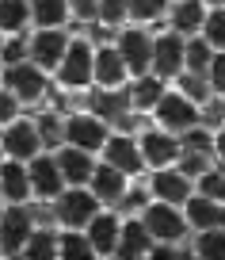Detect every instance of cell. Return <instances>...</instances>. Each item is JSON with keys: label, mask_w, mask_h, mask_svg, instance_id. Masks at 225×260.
I'll list each match as a JSON object with an SVG mask.
<instances>
[{"label": "cell", "mask_w": 225, "mask_h": 260, "mask_svg": "<svg viewBox=\"0 0 225 260\" xmlns=\"http://www.w3.org/2000/svg\"><path fill=\"white\" fill-rule=\"evenodd\" d=\"M69 8L77 19H84V23H96L99 19V0H69Z\"/></svg>", "instance_id": "b9f144b4"}, {"label": "cell", "mask_w": 225, "mask_h": 260, "mask_svg": "<svg viewBox=\"0 0 225 260\" xmlns=\"http://www.w3.org/2000/svg\"><path fill=\"white\" fill-rule=\"evenodd\" d=\"M214 153L221 157V165H225V126H221V130L214 134Z\"/></svg>", "instance_id": "7bdbcfd3"}, {"label": "cell", "mask_w": 225, "mask_h": 260, "mask_svg": "<svg viewBox=\"0 0 225 260\" xmlns=\"http://www.w3.org/2000/svg\"><path fill=\"white\" fill-rule=\"evenodd\" d=\"M199 191L210 195V199H221V203H225V165H217V169L210 165V169L202 172V176H199Z\"/></svg>", "instance_id": "e575fe53"}, {"label": "cell", "mask_w": 225, "mask_h": 260, "mask_svg": "<svg viewBox=\"0 0 225 260\" xmlns=\"http://www.w3.org/2000/svg\"><path fill=\"white\" fill-rule=\"evenodd\" d=\"M149 191H153V199H164V203H176V207H183L187 199L195 195V180L187 176L183 169H157L153 172V180H149Z\"/></svg>", "instance_id": "7c38bea8"}, {"label": "cell", "mask_w": 225, "mask_h": 260, "mask_svg": "<svg viewBox=\"0 0 225 260\" xmlns=\"http://www.w3.org/2000/svg\"><path fill=\"white\" fill-rule=\"evenodd\" d=\"M153 115H157V122H161L164 130H172V134H183L187 126H195V122L202 119V107L195 104V100H187L179 88H176V92L164 88V96L157 100Z\"/></svg>", "instance_id": "277c9868"}, {"label": "cell", "mask_w": 225, "mask_h": 260, "mask_svg": "<svg viewBox=\"0 0 225 260\" xmlns=\"http://www.w3.org/2000/svg\"><path fill=\"white\" fill-rule=\"evenodd\" d=\"M115 252H119V256H149V252H153V234L145 230L141 218H122Z\"/></svg>", "instance_id": "603a6c76"}, {"label": "cell", "mask_w": 225, "mask_h": 260, "mask_svg": "<svg viewBox=\"0 0 225 260\" xmlns=\"http://www.w3.org/2000/svg\"><path fill=\"white\" fill-rule=\"evenodd\" d=\"M88 187H92V195H96V199H99L103 207H119V203H122V195L130 191L126 172H122V169H115V165H107V161L92 169Z\"/></svg>", "instance_id": "ac0fdd59"}, {"label": "cell", "mask_w": 225, "mask_h": 260, "mask_svg": "<svg viewBox=\"0 0 225 260\" xmlns=\"http://www.w3.org/2000/svg\"><path fill=\"white\" fill-rule=\"evenodd\" d=\"M183 46H187V39L176 35L172 27L164 35H157L153 39V65H149V69H153L157 77H164V81H168V77H179L183 73Z\"/></svg>", "instance_id": "8fae6325"}, {"label": "cell", "mask_w": 225, "mask_h": 260, "mask_svg": "<svg viewBox=\"0 0 225 260\" xmlns=\"http://www.w3.org/2000/svg\"><path fill=\"white\" fill-rule=\"evenodd\" d=\"M161 96H164V77H157L153 69L134 77V84H130V107L134 111H153Z\"/></svg>", "instance_id": "cb8c5ba5"}, {"label": "cell", "mask_w": 225, "mask_h": 260, "mask_svg": "<svg viewBox=\"0 0 225 260\" xmlns=\"http://www.w3.org/2000/svg\"><path fill=\"white\" fill-rule=\"evenodd\" d=\"M210 57H214V46H210L202 35H191L183 46V69H191V73H206Z\"/></svg>", "instance_id": "f1b7e54d"}, {"label": "cell", "mask_w": 225, "mask_h": 260, "mask_svg": "<svg viewBox=\"0 0 225 260\" xmlns=\"http://www.w3.org/2000/svg\"><path fill=\"white\" fill-rule=\"evenodd\" d=\"M57 256H92V241L81 230H65L57 237Z\"/></svg>", "instance_id": "1f68e13d"}, {"label": "cell", "mask_w": 225, "mask_h": 260, "mask_svg": "<svg viewBox=\"0 0 225 260\" xmlns=\"http://www.w3.org/2000/svg\"><path fill=\"white\" fill-rule=\"evenodd\" d=\"M99 207H103V203H99L96 195H92V187H88V184H84V187H65V191L54 199L57 222H61V226H69V230H84Z\"/></svg>", "instance_id": "7a4b0ae2"}, {"label": "cell", "mask_w": 225, "mask_h": 260, "mask_svg": "<svg viewBox=\"0 0 225 260\" xmlns=\"http://www.w3.org/2000/svg\"><path fill=\"white\" fill-rule=\"evenodd\" d=\"M115 46H119L122 61H126V69H130V77L149 73V65H153V35L145 31L141 23H137V27H126V31L115 39Z\"/></svg>", "instance_id": "8992f818"}, {"label": "cell", "mask_w": 225, "mask_h": 260, "mask_svg": "<svg viewBox=\"0 0 225 260\" xmlns=\"http://www.w3.org/2000/svg\"><path fill=\"white\" fill-rule=\"evenodd\" d=\"M168 27L176 35H183V39H191V35L202 31V19H206V4L202 0H172L168 4Z\"/></svg>", "instance_id": "44dd1931"}, {"label": "cell", "mask_w": 225, "mask_h": 260, "mask_svg": "<svg viewBox=\"0 0 225 260\" xmlns=\"http://www.w3.org/2000/svg\"><path fill=\"white\" fill-rule=\"evenodd\" d=\"M103 161L115 165V169H122L126 176H134V172H141L145 157H141V146H137V138H130V134H107L103 142Z\"/></svg>", "instance_id": "e0dca14e"}, {"label": "cell", "mask_w": 225, "mask_h": 260, "mask_svg": "<svg viewBox=\"0 0 225 260\" xmlns=\"http://www.w3.org/2000/svg\"><path fill=\"white\" fill-rule=\"evenodd\" d=\"M107 119H99V115H69L65 119V142L69 146H81L88 149V153H99L107 142Z\"/></svg>", "instance_id": "9c48e42d"}, {"label": "cell", "mask_w": 225, "mask_h": 260, "mask_svg": "<svg viewBox=\"0 0 225 260\" xmlns=\"http://www.w3.org/2000/svg\"><path fill=\"white\" fill-rule=\"evenodd\" d=\"M19 96L16 92H8V88H0V126H8L12 119H19Z\"/></svg>", "instance_id": "60d3db41"}, {"label": "cell", "mask_w": 225, "mask_h": 260, "mask_svg": "<svg viewBox=\"0 0 225 260\" xmlns=\"http://www.w3.org/2000/svg\"><path fill=\"white\" fill-rule=\"evenodd\" d=\"M0 214H4V211H0Z\"/></svg>", "instance_id": "f6af8a7d"}, {"label": "cell", "mask_w": 225, "mask_h": 260, "mask_svg": "<svg viewBox=\"0 0 225 260\" xmlns=\"http://www.w3.org/2000/svg\"><path fill=\"white\" fill-rule=\"evenodd\" d=\"M72 16L69 0H31V23L39 27H65Z\"/></svg>", "instance_id": "d4e9b609"}, {"label": "cell", "mask_w": 225, "mask_h": 260, "mask_svg": "<svg viewBox=\"0 0 225 260\" xmlns=\"http://www.w3.org/2000/svg\"><path fill=\"white\" fill-rule=\"evenodd\" d=\"M168 4L172 0H126V19L134 23H157V19L168 16Z\"/></svg>", "instance_id": "83f0119b"}, {"label": "cell", "mask_w": 225, "mask_h": 260, "mask_svg": "<svg viewBox=\"0 0 225 260\" xmlns=\"http://www.w3.org/2000/svg\"><path fill=\"white\" fill-rule=\"evenodd\" d=\"M206 77H210V88L214 92H225V50H214V57L206 65Z\"/></svg>", "instance_id": "ab89813d"}, {"label": "cell", "mask_w": 225, "mask_h": 260, "mask_svg": "<svg viewBox=\"0 0 225 260\" xmlns=\"http://www.w3.org/2000/svg\"><path fill=\"white\" fill-rule=\"evenodd\" d=\"M119 230H122V218L115 211H96L92 222L84 226V234H88V241H92V252L111 256L115 245H119Z\"/></svg>", "instance_id": "d6986e66"}, {"label": "cell", "mask_w": 225, "mask_h": 260, "mask_svg": "<svg viewBox=\"0 0 225 260\" xmlns=\"http://www.w3.org/2000/svg\"><path fill=\"white\" fill-rule=\"evenodd\" d=\"M31 23V0H0V35H19Z\"/></svg>", "instance_id": "484cf974"}, {"label": "cell", "mask_w": 225, "mask_h": 260, "mask_svg": "<svg viewBox=\"0 0 225 260\" xmlns=\"http://www.w3.org/2000/svg\"><path fill=\"white\" fill-rule=\"evenodd\" d=\"M137 146H141V157L149 169H164V165H176L179 157V134H172V130H145L141 138H137Z\"/></svg>", "instance_id": "5bb4252c"}, {"label": "cell", "mask_w": 225, "mask_h": 260, "mask_svg": "<svg viewBox=\"0 0 225 260\" xmlns=\"http://www.w3.org/2000/svg\"><path fill=\"white\" fill-rule=\"evenodd\" d=\"M92 61H96V50H92L88 39H72L69 50H65L61 65H57L54 73L65 88H88L92 84Z\"/></svg>", "instance_id": "5b68a950"}, {"label": "cell", "mask_w": 225, "mask_h": 260, "mask_svg": "<svg viewBox=\"0 0 225 260\" xmlns=\"http://www.w3.org/2000/svg\"><path fill=\"white\" fill-rule=\"evenodd\" d=\"M31 172L23 169V161L8 157V161L0 165V199H8V203H27L31 199Z\"/></svg>", "instance_id": "7402d4cb"}, {"label": "cell", "mask_w": 225, "mask_h": 260, "mask_svg": "<svg viewBox=\"0 0 225 260\" xmlns=\"http://www.w3.org/2000/svg\"><path fill=\"white\" fill-rule=\"evenodd\" d=\"M202 39L214 50H225V8H206V19H202Z\"/></svg>", "instance_id": "4dcf8cb0"}, {"label": "cell", "mask_w": 225, "mask_h": 260, "mask_svg": "<svg viewBox=\"0 0 225 260\" xmlns=\"http://www.w3.org/2000/svg\"><path fill=\"white\" fill-rule=\"evenodd\" d=\"M179 149H206V153H214V134L195 122V126H187L183 134H179Z\"/></svg>", "instance_id": "8d00e7d4"}, {"label": "cell", "mask_w": 225, "mask_h": 260, "mask_svg": "<svg viewBox=\"0 0 225 260\" xmlns=\"http://www.w3.org/2000/svg\"><path fill=\"white\" fill-rule=\"evenodd\" d=\"M195 252H199V256H221L225 260V226L195 230Z\"/></svg>", "instance_id": "f546056e"}, {"label": "cell", "mask_w": 225, "mask_h": 260, "mask_svg": "<svg viewBox=\"0 0 225 260\" xmlns=\"http://www.w3.org/2000/svg\"><path fill=\"white\" fill-rule=\"evenodd\" d=\"M34 126H39V134H42V146H54V149H57V146L65 142V122L54 119V115H42Z\"/></svg>", "instance_id": "74e56055"}, {"label": "cell", "mask_w": 225, "mask_h": 260, "mask_svg": "<svg viewBox=\"0 0 225 260\" xmlns=\"http://www.w3.org/2000/svg\"><path fill=\"white\" fill-rule=\"evenodd\" d=\"M126 81H130V69L122 61L119 46H99L96 61H92V84H99V88H126Z\"/></svg>", "instance_id": "9a60e30c"}, {"label": "cell", "mask_w": 225, "mask_h": 260, "mask_svg": "<svg viewBox=\"0 0 225 260\" xmlns=\"http://www.w3.org/2000/svg\"><path fill=\"white\" fill-rule=\"evenodd\" d=\"M141 222H145V230L153 234V241H172V245H179L183 234L191 230L187 218H183V211H179L176 203H164V199H157V203L145 207Z\"/></svg>", "instance_id": "3957f363"}, {"label": "cell", "mask_w": 225, "mask_h": 260, "mask_svg": "<svg viewBox=\"0 0 225 260\" xmlns=\"http://www.w3.org/2000/svg\"><path fill=\"white\" fill-rule=\"evenodd\" d=\"M31 230H34V218L27 211V203H8V211L0 214V252H23Z\"/></svg>", "instance_id": "30bf717a"}, {"label": "cell", "mask_w": 225, "mask_h": 260, "mask_svg": "<svg viewBox=\"0 0 225 260\" xmlns=\"http://www.w3.org/2000/svg\"><path fill=\"white\" fill-rule=\"evenodd\" d=\"M0 149L8 157H16V161H31L34 153H42V134H39V126L34 122H27V119H12L8 126H4V134H0Z\"/></svg>", "instance_id": "ba28073f"}, {"label": "cell", "mask_w": 225, "mask_h": 260, "mask_svg": "<svg viewBox=\"0 0 225 260\" xmlns=\"http://www.w3.org/2000/svg\"><path fill=\"white\" fill-rule=\"evenodd\" d=\"M122 19H126V0H99V19L96 23L115 27V23H122Z\"/></svg>", "instance_id": "f35d334b"}, {"label": "cell", "mask_w": 225, "mask_h": 260, "mask_svg": "<svg viewBox=\"0 0 225 260\" xmlns=\"http://www.w3.org/2000/svg\"><path fill=\"white\" fill-rule=\"evenodd\" d=\"M0 81H4L8 92L19 96V104H34V100H42L46 88H50L46 69H39L31 57H27V61H16V65H4V69H0Z\"/></svg>", "instance_id": "6da1fadb"}, {"label": "cell", "mask_w": 225, "mask_h": 260, "mask_svg": "<svg viewBox=\"0 0 225 260\" xmlns=\"http://www.w3.org/2000/svg\"><path fill=\"white\" fill-rule=\"evenodd\" d=\"M176 84H179V92H183L187 100H195L199 107H206L210 96H214V88H210V77H206V73H191V69H183V73L176 77Z\"/></svg>", "instance_id": "4316f807"}, {"label": "cell", "mask_w": 225, "mask_h": 260, "mask_svg": "<svg viewBox=\"0 0 225 260\" xmlns=\"http://www.w3.org/2000/svg\"><path fill=\"white\" fill-rule=\"evenodd\" d=\"M176 169H183L191 180H199L202 172L210 169V153H206V149H179V157H176Z\"/></svg>", "instance_id": "836d02e7"}, {"label": "cell", "mask_w": 225, "mask_h": 260, "mask_svg": "<svg viewBox=\"0 0 225 260\" xmlns=\"http://www.w3.org/2000/svg\"><path fill=\"white\" fill-rule=\"evenodd\" d=\"M0 46H4V35H0Z\"/></svg>", "instance_id": "ee69618b"}, {"label": "cell", "mask_w": 225, "mask_h": 260, "mask_svg": "<svg viewBox=\"0 0 225 260\" xmlns=\"http://www.w3.org/2000/svg\"><path fill=\"white\" fill-rule=\"evenodd\" d=\"M54 252H57L54 230H39L34 226L31 237H27V245H23V256H54Z\"/></svg>", "instance_id": "d6a6232c"}, {"label": "cell", "mask_w": 225, "mask_h": 260, "mask_svg": "<svg viewBox=\"0 0 225 260\" xmlns=\"http://www.w3.org/2000/svg\"><path fill=\"white\" fill-rule=\"evenodd\" d=\"M31 61L39 65V69H46V73H54L57 65H61V57H65V50H69V35H65V27H39V31L31 35Z\"/></svg>", "instance_id": "52a82bcc"}, {"label": "cell", "mask_w": 225, "mask_h": 260, "mask_svg": "<svg viewBox=\"0 0 225 260\" xmlns=\"http://www.w3.org/2000/svg\"><path fill=\"white\" fill-rule=\"evenodd\" d=\"M27 172H31V191L42 195V199H57L65 191V176L57 169V157L54 153H34L27 161Z\"/></svg>", "instance_id": "4fadbf2b"}, {"label": "cell", "mask_w": 225, "mask_h": 260, "mask_svg": "<svg viewBox=\"0 0 225 260\" xmlns=\"http://www.w3.org/2000/svg\"><path fill=\"white\" fill-rule=\"evenodd\" d=\"M27 54H31V42L23 39V31H19V35H8V39H4V46H0V65L27 61Z\"/></svg>", "instance_id": "d590c367"}, {"label": "cell", "mask_w": 225, "mask_h": 260, "mask_svg": "<svg viewBox=\"0 0 225 260\" xmlns=\"http://www.w3.org/2000/svg\"><path fill=\"white\" fill-rule=\"evenodd\" d=\"M183 218L191 230H217V226H225V203L199 191L183 203Z\"/></svg>", "instance_id": "ffe728a7"}, {"label": "cell", "mask_w": 225, "mask_h": 260, "mask_svg": "<svg viewBox=\"0 0 225 260\" xmlns=\"http://www.w3.org/2000/svg\"><path fill=\"white\" fill-rule=\"evenodd\" d=\"M54 157H57V169H61V176H65V187H84V184L92 180V169H96V161H92L88 149L61 142Z\"/></svg>", "instance_id": "2e32d148"}]
</instances>
